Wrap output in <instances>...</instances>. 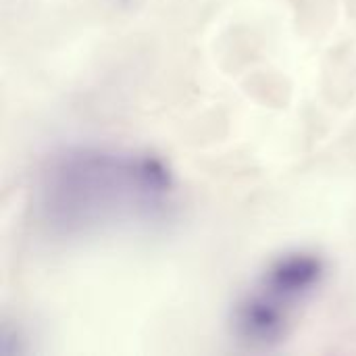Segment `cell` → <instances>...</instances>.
Here are the masks:
<instances>
[{
    "instance_id": "6da1fadb",
    "label": "cell",
    "mask_w": 356,
    "mask_h": 356,
    "mask_svg": "<svg viewBox=\"0 0 356 356\" xmlns=\"http://www.w3.org/2000/svg\"><path fill=\"white\" fill-rule=\"evenodd\" d=\"M169 167L152 154L111 148H69L46 163L38 179L42 219L60 234H86L115 223L150 221L173 196Z\"/></svg>"
},
{
    "instance_id": "7a4b0ae2",
    "label": "cell",
    "mask_w": 356,
    "mask_h": 356,
    "mask_svg": "<svg viewBox=\"0 0 356 356\" xmlns=\"http://www.w3.org/2000/svg\"><path fill=\"white\" fill-rule=\"evenodd\" d=\"M325 263L315 252H288L275 259L234 309L232 325L238 340L254 348L280 344L302 307L321 286Z\"/></svg>"
}]
</instances>
